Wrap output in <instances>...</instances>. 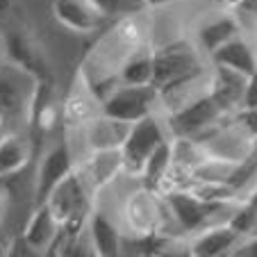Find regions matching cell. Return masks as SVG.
<instances>
[{"label":"cell","instance_id":"cell-1","mask_svg":"<svg viewBox=\"0 0 257 257\" xmlns=\"http://www.w3.org/2000/svg\"><path fill=\"white\" fill-rule=\"evenodd\" d=\"M169 137L171 135H169L166 123H162L155 114H148V116L130 123L125 141L121 144L123 171L130 175H141L148 157H151L157 146L164 144Z\"/></svg>","mask_w":257,"mask_h":257},{"label":"cell","instance_id":"cell-2","mask_svg":"<svg viewBox=\"0 0 257 257\" xmlns=\"http://www.w3.org/2000/svg\"><path fill=\"white\" fill-rule=\"evenodd\" d=\"M160 91L155 84H116L102 98L100 112L123 123H135L139 118L155 114Z\"/></svg>","mask_w":257,"mask_h":257},{"label":"cell","instance_id":"cell-3","mask_svg":"<svg viewBox=\"0 0 257 257\" xmlns=\"http://www.w3.org/2000/svg\"><path fill=\"white\" fill-rule=\"evenodd\" d=\"M228 114L221 109L216 100L212 98V93L205 91L198 98L189 100L187 105H182L180 109L169 114L166 118V127H169L171 137H187V139H196L198 135H203L205 130H209L212 125H216L218 121H223Z\"/></svg>","mask_w":257,"mask_h":257},{"label":"cell","instance_id":"cell-4","mask_svg":"<svg viewBox=\"0 0 257 257\" xmlns=\"http://www.w3.org/2000/svg\"><path fill=\"white\" fill-rule=\"evenodd\" d=\"M166 209L175 218V223L185 232H198L212 223H223L216 221V214L230 203H209V200L196 196L191 189H171L164 194Z\"/></svg>","mask_w":257,"mask_h":257},{"label":"cell","instance_id":"cell-5","mask_svg":"<svg viewBox=\"0 0 257 257\" xmlns=\"http://www.w3.org/2000/svg\"><path fill=\"white\" fill-rule=\"evenodd\" d=\"M200 68L198 46H189L182 41H171L160 50H153V84L157 89L171 80H178L187 73Z\"/></svg>","mask_w":257,"mask_h":257},{"label":"cell","instance_id":"cell-6","mask_svg":"<svg viewBox=\"0 0 257 257\" xmlns=\"http://www.w3.org/2000/svg\"><path fill=\"white\" fill-rule=\"evenodd\" d=\"M73 155L66 144L53 146L39 162L37 180H34V203H46L48 196L55 191V187L62 182L66 175L73 173Z\"/></svg>","mask_w":257,"mask_h":257},{"label":"cell","instance_id":"cell-7","mask_svg":"<svg viewBox=\"0 0 257 257\" xmlns=\"http://www.w3.org/2000/svg\"><path fill=\"white\" fill-rule=\"evenodd\" d=\"M243 234L234 230L228 221L212 223L207 228L194 232V239L189 241V255L194 257H221L232 255L237 246L241 243Z\"/></svg>","mask_w":257,"mask_h":257},{"label":"cell","instance_id":"cell-8","mask_svg":"<svg viewBox=\"0 0 257 257\" xmlns=\"http://www.w3.org/2000/svg\"><path fill=\"white\" fill-rule=\"evenodd\" d=\"M53 14L64 28L78 34H89L102 28L107 16L91 0H55Z\"/></svg>","mask_w":257,"mask_h":257},{"label":"cell","instance_id":"cell-9","mask_svg":"<svg viewBox=\"0 0 257 257\" xmlns=\"http://www.w3.org/2000/svg\"><path fill=\"white\" fill-rule=\"evenodd\" d=\"M243 87H246V75L232 71L225 66H214L209 71V89L212 98L221 105L225 114H232L241 107V98H243Z\"/></svg>","mask_w":257,"mask_h":257},{"label":"cell","instance_id":"cell-10","mask_svg":"<svg viewBox=\"0 0 257 257\" xmlns=\"http://www.w3.org/2000/svg\"><path fill=\"white\" fill-rule=\"evenodd\" d=\"M121 171H123L121 148H109V151H91L89 160L80 166L78 173L84 180L89 191H98L109 185Z\"/></svg>","mask_w":257,"mask_h":257},{"label":"cell","instance_id":"cell-11","mask_svg":"<svg viewBox=\"0 0 257 257\" xmlns=\"http://www.w3.org/2000/svg\"><path fill=\"white\" fill-rule=\"evenodd\" d=\"M57 232H59V221L55 216V212L50 209L48 203H39L34 207V212L30 214L21 237L28 241V246L34 250V255H39V252L50 250Z\"/></svg>","mask_w":257,"mask_h":257},{"label":"cell","instance_id":"cell-12","mask_svg":"<svg viewBox=\"0 0 257 257\" xmlns=\"http://www.w3.org/2000/svg\"><path fill=\"white\" fill-rule=\"evenodd\" d=\"M209 59H212L214 66L232 68V71L241 73L246 78L257 71V50L243 34H237L230 41H225L223 46H218L209 55Z\"/></svg>","mask_w":257,"mask_h":257},{"label":"cell","instance_id":"cell-13","mask_svg":"<svg viewBox=\"0 0 257 257\" xmlns=\"http://www.w3.org/2000/svg\"><path fill=\"white\" fill-rule=\"evenodd\" d=\"M5 50H7V59L21 66L28 75H32L34 82L41 80H50V71L46 66V59L41 57V53L34 48V44L25 37V34H7L5 37Z\"/></svg>","mask_w":257,"mask_h":257},{"label":"cell","instance_id":"cell-14","mask_svg":"<svg viewBox=\"0 0 257 257\" xmlns=\"http://www.w3.org/2000/svg\"><path fill=\"white\" fill-rule=\"evenodd\" d=\"M87 234L91 239L93 255L116 257L121 252V230L105 212H89Z\"/></svg>","mask_w":257,"mask_h":257},{"label":"cell","instance_id":"cell-15","mask_svg":"<svg viewBox=\"0 0 257 257\" xmlns=\"http://www.w3.org/2000/svg\"><path fill=\"white\" fill-rule=\"evenodd\" d=\"M237 34H241V25H239L237 16L221 14L200 23V28L196 30V46H198L200 53H207L209 57L218 46H223L225 41H230Z\"/></svg>","mask_w":257,"mask_h":257},{"label":"cell","instance_id":"cell-16","mask_svg":"<svg viewBox=\"0 0 257 257\" xmlns=\"http://www.w3.org/2000/svg\"><path fill=\"white\" fill-rule=\"evenodd\" d=\"M153 191H139L137 196H132L127 200L125 207V216H127V225L132 228L135 234H151L160 230L162 223V214L157 207L155 198H153Z\"/></svg>","mask_w":257,"mask_h":257},{"label":"cell","instance_id":"cell-17","mask_svg":"<svg viewBox=\"0 0 257 257\" xmlns=\"http://www.w3.org/2000/svg\"><path fill=\"white\" fill-rule=\"evenodd\" d=\"M130 130V123L116 121L102 114L100 118H91L87 123V141L91 151H109V148H121L125 141V135Z\"/></svg>","mask_w":257,"mask_h":257},{"label":"cell","instance_id":"cell-18","mask_svg":"<svg viewBox=\"0 0 257 257\" xmlns=\"http://www.w3.org/2000/svg\"><path fill=\"white\" fill-rule=\"evenodd\" d=\"M32 157V146L23 135H10L0 137V178L16 175L30 164Z\"/></svg>","mask_w":257,"mask_h":257},{"label":"cell","instance_id":"cell-19","mask_svg":"<svg viewBox=\"0 0 257 257\" xmlns=\"http://www.w3.org/2000/svg\"><path fill=\"white\" fill-rule=\"evenodd\" d=\"M171 166H173V148H171V139H166L148 157L139 178L146 180V185H148V189H153V194L155 191H164L166 180L171 175Z\"/></svg>","mask_w":257,"mask_h":257},{"label":"cell","instance_id":"cell-20","mask_svg":"<svg viewBox=\"0 0 257 257\" xmlns=\"http://www.w3.org/2000/svg\"><path fill=\"white\" fill-rule=\"evenodd\" d=\"M30 114V93L12 80H0V121H19Z\"/></svg>","mask_w":257,"mask_h":257},{"label":"cell","instance_id":"cell-21","mask_svg":"<svg viewBox=\"0 0 257 257\" xmlns=\"http://www.w3.org/2000/svg\"><path fill=\"white\" fill-rule=\"evenodd\" d=\"M118 82L123 84H153V50L139 48L123 62Z\"/></svg>","mask_w":257,"mask_h":257},{"label":"cell","instance_id":"cell-22","mask_svg":"<svg viewBox=\"0 0 257 257\" xmlns=\"http://www.w3.org/2000/svg\"><path fill=\"white\" fill-rule=\"evenodd\" d=\"M93 5L107 16V19H116V16H132L146 7L144 0H91Z\"/></svg>","mask_w":257,"mask_h":257},{"label":"cell","instance_id":"cell-23","mask_svg":"<svg viewBox=\"0 0 257 257\" xmlns=\"http://www.w3.org/2000/svg\"><path fill=\"white\" fill-rule=\"evenodd\" d=\"M230 123L237 130H241L248 139L257 137V107H239L237 112L230 114Z\"/></svg>","mask_w":257,"mask_h":257},{"label":"cell","instance_id":"cell-24","mask_svg":"<svg viewBox=\"0 0 257 257\" xmlns=\"http://www.w3.org/2000/svg\"><path fill=\"white\" fill-rule=\"evenodd\" d=\"M241 107H257V71L246 78V87H243Z\"/></svg>","mask_w":257,"mask_h":257},{"label":"cell","instance_id":"cell-25","mask_svg":"<svg viewBox=\"0 0 257 257\" xmlns=\"http://www.w3.org/2000/svg\"><path fill=\"white\" fill-rule=\"evenodd\" d=\"M232 255H243V257H257V234H248V239H241L237 250Z\"/></svg>","mask_w":257,"mask_h":257},{"label":"cell","instance_id":"cell-26","mask_svg":"<svg viewBox=\"0 0 257 257\" xmlns=\"http://www.w3.org/2000/svg\"><path fill=\"white\" fill-rule=\"evenodd\" d=\"M243 3H246V0H223V5L228 7V10H237L239 5H243Z\"/></svg>","mask_w":257,"mask_h":257},{"label":"cell","instance_id":"cell-27","mask_svg":"<svg viewBox=\"0 0 257 257\" xmlns=\"http://www.w3.org/2000/svg\"><path fill=\"white\" fill-rule=\"evenodd\" d=\"M12 3H14V0H0V16L5 14V12H10Z\"/></svg>","mask_w":257,"mask_h":257},{"label":"cell","instance_id":"cell-28","mask_svg":"<svg viewBox=\"0 0 257 257\" xmlns=\"http://www.w3.org/2000/svg\"><path fill=\"white\" fill-rule=\"evenodd\" d=\"M7 57V50H5V37L0 34V62Z\"/></svg>","mask_w":257,"mask_h":257},{"label":"cell","instance_id":"cell-29","mask_svg":"<svg viewBox=\"0 0 257 257\" xmlns=\"http://www.w3.org/2000/svg\"><path fill=\"white\" fill-rule=\"evenodd\" d=\"M146 7L148 5H164V3H171V0H144Z\"/></svg>","mask_w":257,"mask_h":257},{"label":"cell","instance_id":"cell-30","mask_svg":"<svg viewBox=\"0 0 257 257\" xmlns=\"http://www.w3.org/2000/svg\"><path fill=\"white\" fill-rule=\"evenodd\" d=\"M0 125H3V121H0Z\"/></svg>","mask_w":257,"mask_h":257},{"label":"cell","instance_id":"cell-31","mask_svg":"<svg viewBox=\"0 0 257 257\" xmlns=\"http://www.w3.org/2000/svg\"><path fill=\"white\" fill-rule=\"evenodd\" d=\"M0 252H3V250H0Z\"/></svg>","mask_w":257,"mask_h":257}]
</instances>
